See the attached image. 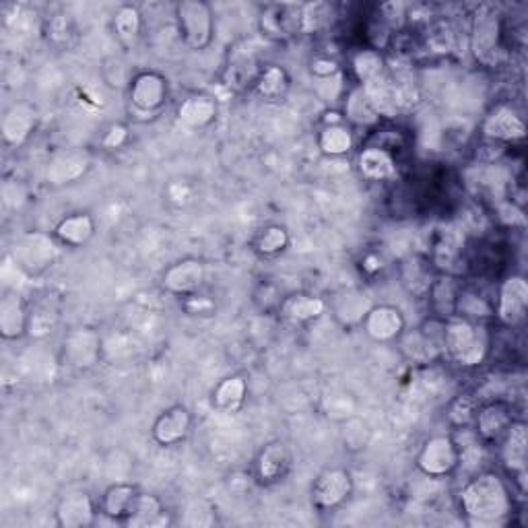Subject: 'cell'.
<instances>
[{
    "label": "cell",
    "mask_w": 528,
    "mask_h": 528,
    "mask_svg": "<svg viewBox=\"0 0 528 528\" xmlns=\"http://www.w3.org/2000/svg\"><path fill=\"white\" fill-rule=\"evenodd\" d=\"M58 242L52 234H42V231H27L21 238L15 240L11 248V256L17 267L27 275H42L48 271L56 256Z\"/></svg>",
    "instance_id": "obj_4"
},
{
    "label": "cell",
    "mask_w": 528,
    "mask_h": 528,
    "mask_svg": "<svg viewBox=\"0 0 528 528\" xmlns=\"http://www.w3.org/2000/svg\"><path fill=\"white\" fill-rule=\"evenodd\" d=\"M31 310L23 295L17 291H7L0 300V335L5 341H19L29 335Z\"/></svg>",
    "instance_id": "obj_20"
},
{
    "label": "cell",
    "mask_w": 528,
    "mask_h": 528,
    "mask_svg": "<svg viewBox=\"0 0 528 528\" xmlns=\"http://www.w3.org/2000/svg\"><path fill=\"white\" fill-rule=\"evenodd\" d=\"M95 229H97V225H95V219L91 217V213L77 211V213L62 217L54 225L52 236L64 248H83L93 240Z\"/></svg>",
    "instance_id": "obj_23"
},
{
    "label": "cell",
    "mask_w": 528,
    "mask_h": 528,
    "mask_svg": "<svg viewBox=\"0 0 528 528\" xmlns=\"http://www.w3.org/2000/svg\"><path fill=\"white\" fill-rule=\"evenodd\" d=\"M528 283L522 275H510L502 281L498 291V320L506 326H518L526 318Z\"/></svg>",
    "instance_id": "obj_16"
},
{
    "label": "cell",
    "mask_w": 528,
    "mask_h": 528,
    "mask_svg": "<svg viewBox=\"0 0 528 528\" xmlns=\"http://www.w3.org/2000/svg\"><path fill=\"white\" fill-rule=\"evenodd\" d=\"M458 510L469 526H504L514 510L512 491L495 471L477 473L458 491Z\"/></svg>",
    "instance_id": "obj_1"
},
{
    "label": "cell",
    "mask_w": 528,
    "mask_h": 528,
    "mask_svg": "<svg viewBox=\"0 0 528 528\" xmlns=\"http://www.w3.org/2000/svg\"><path fill=\"white\" fill-rule=\"evenodd\" d=\"M182 310L188 316H201V318H209L217 312V304L211 300L209 295L203 293H192L182 297Z\"/></svg>",
    "instance_id": "obj_40"
},
{
    "label": "cell",
    "mask_w": 528,
    "mask_h": 528,
    "mask_svg": "<svg viewBox=\"0 0 528 528\" xmlns=\"http://www.w3.org/2000/svg\"><path fill=\"white\" fill-rule=\"evenodd\" d=\"M62 357L71 368L89 370L102 357V339L91 328L71 330L62 341Z\"/></svg>",
    "instance_id": "obj_15"
},
{
    "label": "cell",
    "mask_w": 528,
    "mask_h": 528,
    "mask_svg": "<svg viewBox=\"0 0 528 528\" xmlns=\"http://www.w3.org/2000/svg\"><path fill=\"white\" fill-rule=\"evenodd\" d=\"M502 460L510 475H514L520 483H524L526 473V452H528V436L526 423L512 421L506 436L502 438Z\"/></svg>",
    "instance_id": "obj_28"
},
{
    "label": "cell",
    "mask_w": 528,
    "mask_h": 528,
    "mask_svg": "<svg viewBox=\"0 0 528 528\" xmlns=\"http://www.w3.org/2000/svg\"><path fill=\"white\" fill-rule=\"evenodd\" d=\"M357 170L370 182H390L399 176V165L394 155L380 145L366 147L357 155Z\"/></svg>",
    "instance_id": "obj_26"
},
{
    "label": "cell",
    "mask_w": 528,
    "mask_h": 528,
    "mask_svg": "<svg viewBox=\"0 0 528 528\" xmlns=\"http://www.w3.org/2000/svg\"><path fill=\"white\" fill-rule=\"evenodd\" d=\"M363 333H366L376 343H392L399 341L407 330V320L401 308L392 304H378L368 310L361 320Z\"/></svg>",
    "instance_id": "obj_11"
},
{
    "label": "cell",
    "mask_w": 528,
    "mask_h": 528,
    "mask_svg": "<svg viewBox=\"0 0 528 528\" xmlns=\"http://www.w3.org/2000/svg\"><path fill=\"white\" fill-rule=\"evenodd\" d=\"M351 69L359 85H366L388 73V62L378 48H368V50H359L351 58Z\"/></svg>",
    "instance_id": "obj_36"
},
{
    "label": "cell",
    "mask_w": 528,
    "mask_h": 528,
    "mask_svg": "<svg viewBox=\"0 0 528 528\" xmlns=\"http://www.w3.org/2000/svg\"><path fill=\"white\" fill-rule=\"evenodd\" d=\"M289 231L287 227L279 223H271L267 227H262L252 240V250L262 256V258H275L283 254L289 248Z\"/></svg>",
    "instance_id": "obj_35"
},
{
    "label": "cell",
    "mask_w": 528,
    "mask_h": 528,
    "mask_svg": "<svg viewBox=\"0 0 528 528\" xmlns=\"http://www.w3.org/2000/svg\"><path fill=\"white\" fill-rule=\"evenodd\" d=\"M258 29L267 40L285 42L302 33V5L275 3L264 7L258 17Z\"/></svg>",
    "instance_id": "obj_8"
},
{
    "label": "cell",
    "mask_w": 528,
    "mask_h": 528,
    "mask_svg": "<svg viewBox=\"0 0 528 528\" xmlns=\"http://www.w3.org/2000/svg\"><path fill=\"white\" fill-rule=\"evenodd\" d=\"M48 36L54 44H69V38L73 36V27H71V19L69 15H56L52 17L50 25H48Z\"/></svg>",
    "instance_id": "obj_41"
},
{
    "label": "cell",
    "mask_w": 528,
    "mask_h": 528,
    "mask_svg": "<svg viewBox=\"0 0 528 528\" xmlns=\"http://www.w3.org/2000/svg\"><path fill=\"white\" fill-rule=\"evenodd\" d=\"M291 89V77L289 73L283 69L279 64H269L264 66L256 85H254V93L264 99V102L269 104H277L283 102Z\"/></svg>",
    "instance_id": "obj_31"
},
{
    "label": "cell",
    "mask_w": 528,
    "mask_h": 528,
    "mask_svg": "<svg viewBox=\"0 0 528 528\" xmlns=\"http://www.w3.org/2000/svg\"><path fill=\"white\" fill-rule=\"evenodd\" d=\"M248 396V382L244 376L234 374L219 380L211 392V403L217 411L236 413L242 409Z\"/></svg>",
    "instance_id": "obj_30"
},
{
    "label": "cell",
    "mask_w": 528,
    "mask_h": 528,
    "mask_svg": "<svg viewBox=\"0 0 528 528\" xmlns=\"http://www.w3.org/2000/svg\"><path fill=\"white\" fill-rule=\"evenodd\" d=\"M481 132L493 145H510L526 137V124L512 108L500 106L483 120Z\"/></svg>",
    "instance_id": "obj_19"
},
{
    "label": "cell",
    "mask_w": 528,
    "mask_h": 528,
    "mask_svg": "<svg viewBox=\"0 0 528 528\" xmlns=\"http://www.w3.org/2000/svg\"><path fill=\"white\" fill-rule=\"evenodd\" d=\"M363 297H366V295H361L357 291L345 293L341 300L335 304L337 316L343 318L345 322H361L363 316H366L368 310L372 308V306H363V302H366Z\"/></svg>",
    "instance_id": "obj_39"
},
{
    "label": "cell",
    "mask_w": 528,
    "mask_h": 528,
    "mask_svg": "<svg viewBox=\"0 0 528 528\" xmlns=\"http://www.w3.org/2000/svg\"><path fill=\"white\" fill-rule=\"evenodd\" d=\"M170 85L157 71L137 73L128 83V102L130 108L143 116H155L168 104Z\"/></svg>",
    "instance_id": "obj_7"
},
{
    "label": "cell",
    "mask_w": 528,
    "mask_h": 528,
    "mask_svg": "<svg viewBox=\"0 0 528 528\" xmlns=\"http://www.w3.org/2000/svg\"><path fill=\"white\" fill-rule=\"evenodd\" d=\"M512 409L504 401H491L485 405H479L473 417L475 432L481 442L485 444H500L506 436L508 427L512 425Z\"/></svg>",
    "instance_id": "obj_17"
},
{
    "label": "cell",
    "mask_w": 528,
    "mask_h": 528,
    "mask_svg": "<svg viewBox=\"0 0 528 528\" xmlns=\"http://www.w3.org/2000/svg\"><path fill=\"white\" fill-rule=\"evenodd\" d=\"M318 149L326 155V157H345L347 153H351L355 139H353V132L345 122L339 124H324L318 132Z\"/></svg>",
    "instance_id": "obj_32"
},
{
    "label": "cell",
    "mask_w": 528,
    "mask_h": 528,
    "mask_svg": "<svg viewBox=\"0 0 528 528\" xmlns=\"http://www.w3.org/2000/svg\"><path fill=\"white\" fill-rule=\"evenodd\" d=\"M219 116L217 99L205 93H194L182 99L178 106V122L188 130H205L215 124Z\"/></svg>",
    "instance_id": "obj_25"
},
{
    "label": "cell",
    "mask_w": 528,
    "mask_h": 528,
    "mask_svg": "<svg viewBox=\"0 0 528 528\" xmlns=\"http://www.w3.org/2000/svg\"><path fill=\"white\" fill-rule=\"evenodd\" d=\"M112 31L122 46H126V48L135 46L141 38V31H143L141 11L132 5L118 7L114 17H112Z\"/></svg>",
    "instance_id": "obj_34"
},
{
    "label": "cell",
    "mask_w": 528,
    "mask_h": 528,
    "mask_svg": "<svg viewBox=\"0 0 528 528\" xmlns=\"http://www.w3.org/2000/svg\"><path fill=\"white\" fill-rule=\"evenodd\" d=\"M333 19V7L328 3H306L302 5V33H316Z\"/></svg>",
    "instance_id": "obj_38"
},
{
    "label": "cell",
    "mask_w": 528,
    "mask_h": 528,
    "mask_svg": "<svg viewBox=\"0 0 528 528\" xmlns=\"http://www.w3.org/2000/svg\"><path fill=\"white\" fill-rule=\"evenodd\" d=\"M328 310L326 300H322L320 295L314 293H291L283 297V302L279 306V316L291 324H310L320 320Z\"/></svg>",
    "instance_id": "obj_24"
},
{
    "label": "cell",
    "mask_w": 528,
    "mask_h": 528,
    "mask_svg": "<svg viewBox=\"0 0 528 528\" xmlns=\"http://www.w3.org/2000/svg\"><path fill=\"white\" fill-rule=\"evenodd\" d=\"M353 495V475L345 467H328L310 485V500L318 512H333Z\"/></svg>",
    "instance_id": "obj_6"
},
{
    "label": "cell",
    "mask_w": 528,
    "mask_h": 528,
    "mask_svg": "<svg viewBox=\"0 0 528 528\" xmlns=\"http://www.w3.org/2000/svg\"><path fill=\"white\" fill-rule=\"evenodd\" d=\"M343 118H345V122H351L353 126H361V128H370V126H376L380 122L376 108L372 106L370 97L366 95V91H363L361 85L353 87L347 93Z\"/></svg>",
    "instance_id": "obj_33"
},
{
    "label": "cell",
    "mask_w": 528,
    "mask_h": 528,
    "mask_svg": "<svg viewBox=\"0 0 528 528\" xmlns=\"http://www.w3.org/2000/svg\"><path fill=\"white\" fill-rule=\"evenodd\" d=\"M444 353L460 368H477L489 353L485 328L471 318H448L444 322Z\"/></svg>",
    "instance_id": "obj_2"
},
{
    "label": "cell",
    "mask_w": 528,
    "mask_h": 528,
    "mask_svg": "<svg viewBox=\"0 0 528 528\" xmlns=\"http://www.w3.org/2000/svg\"><path fill=\"white\" fill-rule=\"evenodd\" d=\"M192 429V413L186 405H172L163 409L153 425H151V438L161 448H174L180 446Z\"/></svg>",
    "instance_id": "obj_13"
},
{
    "label": "cell",
    "mask_w": 528,
    "mask_h": 528,
    "mask_svg": "<svg viewBox=\"0 0 528 528\" xmlns=\"http://www.w3.org/2000/svg\"><path fill=\"white\" fill-rule=\"evenodd\" d=\"M312 73L318 77V79H328L339 73V64L335 60H330L326 56H320L316 60H312Z\"/></svg>",
    "instance_id": "obj_43"
},
{
    "label": "cell",
    "mask_w": 528,
    "mask_h": 528,
    "mask_svg": "<svg viewBox=\"0 0 528 528\" xmlns=\"http://www.w3.org/2000/svg\"><path fill=\"white\" fill-rule=\"evenodd\" d=\"M126 141H128V128L124 124H112L110 130L106 132V137L102 139V145L108 151H114V149L124 147Z\"/></svg>",
    "instance_id": "obj_42"
},
{
    "label": "cell",
    "mask_w": 528,
    "mask_h": 528,
    "mask_svg": "<svg viewBox=\"0 0 528 528\" xmlns=\"http://www.w3.org/2000/svg\"><path fill=\"white\" fill-rule=\"evenodd\" d=\"M207 277V267L201 258H182L174 264H170L168 269L163 271L161 275V285L163 289L178 295V297H186L192 293H198L205 283Z\"/></svg>",
    "instance_id": "obj_12"
},
{
    "label": "cell",
    "mask_w": 528,
    "mask_h": 528,
    "mask_svg": "<svg viewBox=\"0 0 528 528\" xmlns=\"http://www.w3.org/2000/svg\"><path fill=\"white\" fill-rule=\"evenodd\" d=\"M91 168V157L85 151H64L56 155L46 168V180L52 186L73 184Z\"/></svg>",
    "instance_id": "obj_27"
},
{
    "label": "cell",
    "mask_w": 528,
    "mask_h": 528,
    "mask_svg": "<svg viewBox=\"0 0 528 528\" xmlns=\"http://www.w3.org/2000/svg\"><path fill=\"white\" fill-rule=\"evenodd\" d=\"M500 17L491 7L479 9L471 27V50L481 62H489L500 50Z\"/></svg>",
    "instance_id": "obj_18"
},
{
    "label": "cell",
    "mask_w": 528,
    "mask_h": 528,
    "mask_svg": "<svg viewBox=\"0 0 528 528\" xmlns=\"http://www.w3.org/2000/svg\"><path fill=\"white\" fill-rule=\"evenodd\" d=\"M264 66L260 64L256 52L246 44H236L229 48L223 66V83L238 93L254 89Z\"/></svg>",
    "instance_id": "obj_10"
},
{
    "label": "cell",
    "mask_w": 528,
    "mask_h": 528,
    "mask_svg": "<svg viewBox=\"0 0 528 528\" xmlns=\"http://www.w3.org/2000/svg\"><path fill=\"white\" fill-rule=\"evenodd\" d=\"M415 467L429 479L450 477L460 467V446L452 436L438 434L427 438L415 458Z\"/></svg>",
    "instance_id": "obj_5"
},
{
    "label": "cell",
    "mask_w": 528,
    "mask_h": 528,
    "mask_svg": "<svg viewBox=\"0 0 528 528\" xmlns=\"http://www.w3.org/2000/svg\"><path fill=\"white\" fill-rule=\"evenodd\" d=\"M293 467V452L285 440L264 444L254 458V479L264 487L281 483Z\"/></svg>",
    "instance_id": "obj_9"
},
{
    "label": "cell",
    "mask_w": 528,
    "mask_h": 528,
    "mask_svg": "<svg viewBox=\"0 0 528 528\" xmlns=\"http://www.w3.org/2000/svg\"><path fill=\"white\" fill-rule=\"evenodd\" d=\"M176 23L186 48L207 50L215 36L213 9L205 0H182L176 5Z\"/></svg>",
    "instance_id": "obj_3"
},
{
    "label": "cell",
    "mask_w": 528,
    "mask_h": 528,
    "mask_svg": "<svg viewBox=\"0 0 528 528\" xmlns=\"http://www.w3.org/2000/svg\"><path fill=\"white\" fill-rule=\"evenodd\" d=\"M38 124V112L29 104H13L0 122V132H3V141L7 147L19 149L23 147L29 137L33 135Z\"/></svg>",
    "instance_id": "obj_21"
},
{
    "label": "cell",
    "mask_w": 528,
    "mask_h": 528,
    "mask_svg": "<svg viewBox=\"0 0 528 528\" xmlns=\"http://www.w3.org/2000/svg\"><path fill=\"white\" fill-rule=\"evenodd\" d=\"M56 526L60 528H89L97 518V504L85 489L64 493L54 510Z\"/></svg>",
    "instance_id": "obj_14"
},
{
    "label": "cell",
    "mask_w": 528,
    "mask_h": 528,
    "mask_svg": "<svg viewBox=\"0 0 528 528\" xmlns=\"http://www.w3.org/2000/svg\"><path fill=\"white\" fill-rule=\"evenodd\" d=\"M165 514L168 512H165V506L157 498V495L141 491L135 512H132V516L126 524L128 526H155V524L165 522Z\"/></svg>",
    "instance_id": "obj_37"
},
{
    "label": "cell",
    "mask_w": 528,
    "mask_h": 528,
    "mask_svg": "<svg viewBox=\"0 0 528 528\" xmlns=\"http://www.w3.org/2000/svg\"><path fill=\"white\" fill-rule=\"evenodd\" d=\"M139 495H141V489L137 485L126 483V481L112 483L102 495V502H99V512L114 522L126 524L130 520L132 512H135Z\"/></svg>",
    "instance_id": "obj_22"
},
{
    "label": "cell",
    "mask_w": 528,
    "mask_h": 528,
    "mask_svg": "<svg viewBox=\"0 0 528 528\" xmlns=\"http://www.w3.org/2000/svg\"><path fill=\"white\" fill-rule=\"evenodd\" d=\"M401 339H403V349L409 355V359L417 363H429L444 351V326L438 335L434 333V330H429V326H421L409 335L403 333Z\"/></svg>",
    "instance_id": "obj_29"
}]
</instances>
